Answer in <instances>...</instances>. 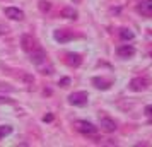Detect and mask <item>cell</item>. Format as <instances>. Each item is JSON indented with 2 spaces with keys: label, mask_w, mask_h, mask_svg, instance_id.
Wrapping results in <instances>:
<instances>
[{
  "label": "cell",
  "mask_w": 152,
  "mask_h": 147,
  "mask_svg": "<svg viewBox=\"0 0 152 147\" xmlns=\"http://www.w3.org/2000/svg\"><path fill=\"white\" fill-rule=\"evenodd\" d=\"M70 86V77H63L60 80V87H69Z\"/></svg>",
  "instance_id": "e0dca14e"
},
{
  "label": "cell",
  "mask_w": 152,
  "mask_h": 147,
  "mask_svg": "<svg viewBox=\"0 0 152 147\" xmlns=\"http://www.w3.org/2000/svg\"><path fill=\"white\" fill-rule=\"evenodd\" d=\"M50 9H51V4H50V2H46V0H41V2H39V10L48 12Z\"/></svg>",
  "instance_id": "2e32d148"
},
{
  "label": "cell",
  "mask_w": 152,
  "mask_h": 147,
  "mask_svg": "<svg viewBox=\"0 0 152 147\" xmlns=\"http://www.w3.org/2000/svg\"><path fill=\"white\" fill-rule=\"evenodd\" d=\"M29 58H31V62L34 63V65H41V63L46 62V51L38 46L36 50L29 51Z\"/></svg>",
  "instance_id": "5b68a950"
},
{
  "label": "cell",
  "mask_w": 152,
  "mask_h": 147,
  "mask_svg": "<svg viewBox=\"0 0 152 147\" xmlns=\"http://www.w3.org/2000/svg\"><path fill=\"white\" fill-rule=\"evenodd\" d=\"M60 14H62V17H65V19H77V15H79L74 7H63Z\"/></svg>",
  "instance_id": "4fadbf2b"
},
{
  "label": "cell",
  "mask_w": 152,
  "mask_h": 147,
  "mask_svg": "<svg viewBox=\"0 0 152 147\" xmlns=\"http://www.w3.org/2000/svg\"><path fill=\"white\" fill-rule=\"evenodd\" d=\"M21 46L26 53H29V51H33V50L38 48V41L31 34H22L21 36Z\"/></svg>",
  "instance_id": "277c9868"
},
{
  "label": "cell",
  "mask_w": 152,
  "mask_h": 147,
  "mask_svg": "<svg viewBox=\"0 0 152 147\" xmlns=\"http://www.w3.org/2000/svg\"><path fill=\"white\" fill-rule=\"evenodd\" d=\"M128 87H130V91H133V92H142V91H145V89L149 87V79H145V77H133L130 80Z\"/></svg>",
  "instance_id": "3957f363"
},
{
  "label": "cell",
  "mask_w": 152,
  "mask_h": 147,
  "mask_svg": "<svg viewBox=\"0 0 152 147\" xmlns=\"http://www.w3.org/2000/svg\"><path fill=\"white\" fill-rule=\"evenodd\" d=\"M120 38L125 39V41H130V39L135 38V33H133L132 29H128V28H123L121 31H120Z\"/></svg>",
  "instance_id": "5bb4252c"
},
{
  "label": "cell",
  "mask_w": 152,
  "mask_h": 147,
  "mask_svg": "<svg viewBox=\"0 0 152 147\" xmlns=\"http://www.w3.org/2000/svg\"><path fill=\"white\" fill-rule=\"evenodd\" d=\"M72 2H74V4H79V2H82V0H72Z\"/></svg>",
  "instance_id": "44dd1931"
},
{
  "label": "cell",
  "mask_w": 152,
  "mask_h": 147,
  "mask_svg": "<svg viewBox=\"0 0 152 147\" xmlns=\"http://www.w3.org/2000/svg\"><path fill=\"white\" fill-rule=\"evenodd\" d=\"M65 62L69 63L70 67H79L82 63V56L79 53H67L65 55Z\"/></svg>",
  "instance_id": "7c38bea8"
},
{
  "label": "cell",
  "mask_w": 152,
  "mask_h": 147,
  "mask_svg": "<svg viewBox=\"0 0 152 147\" xmlns=\"http://www.w3.org/2000/svg\"><path fill=\"white\" fill-rule=\"evenodd\" d=\"M5 15L9 19H12V21H22L24 19V12L17 7H7L5 9Z\"/></svg>",
  "instance_id": "9c48e42d"
},
{
  "label": "cell",
  "mask_w": 152,
  "mask_h": 147,
  "mask_svg": "<svg viewBox=\"0 0 152 147\" xmlns=\"http://www.w3.org/2000/svg\"><path fill=\"white\" fill-rule=\"evenodd\" d=\"M144 111H145V115H147V116H151V118H152V105L145 106V110H144Z\"/></svg>",
  "instance_id": "ac0fdd59"
},
{
  "label": "cell",
  "mask_w": 152,
  "mask_h": 147,
  "mask_svg": "<svg viewBox=\"0 0 152 147\" xmlns=\"http://www.w3.org/2000/svg\"><path fill=\"white\" fill-rule=\"evenodd\" d=\"M116 55L120 58H132V56L135 55V48L132 46V45H121V46H118L116 48Z\"/></svg>",
  "instance_id": "ba28073f"
},
{
  "label": "cell",
  "mask_w": 152,
  "mask_h": 147,
  "mask_svg": "<svg viewBox=\"0 0 152 147\" xmlns=\"http://www.w3.org/2000/svg\"><path fill=\"white\" fill-rule=\"evenodd\" d=\"M87 99H89V94L86 91H75L69 96V103L72 106H86Z\"/></svg>",
  "instance_id": "7a4b0ae2"
},
{
  "label": "cell",
  "mask_w": 152,
  "mask_h": 147,
  "mask_svg": "<svg viewBox=\"0 0 152 147\" xmlns=\"http://www.w3.org/2000/svg\"><path fill=\"white\" fill-rule=\"evenodd\" d=\"M51 120H53V115H46L45 116V121H51Z\"/></svg>",
  "instance_id": "ffe728a7"
},
{
  "label": "cell",
  "mask_w": 152,
  "mask_h": 147,
  "mask_svg": "<svg viewBox=\"0 0 152 147\" xmlns=\"http://www.w3.org/2000/svg\"><path fill=\"white\" fill-rule=\"evenodd\" d=\"M74 127H75L77 132L84 133V135H94V133L97 132V127L92 125L91 121H86V120H79V121H75Z\"/></svg>",
  "instance_id": "6da1fadb"
},
{
  "label": "cell",
  "mask_w": 152,
  "mask_h": 147,
  "mask_svg": "<svg viewBox=\"0 0 152 147\" xmlns=\"http://www.w3.org/2000/svg\"><path fill=\"white\" fill-rule=\"evenodd\" d=\"M99 125H101V128H103L104 132H108V133H111V132L116 130V123H115V120L108 118V116H103L101 121H99Z\"/></svg>",
  "instance_id": "8fae6325"
},
{
  "label": "cell",
  "mask_w": 152,
  "mask_h": 147,
  "mask_svg": "<svg viewBox=\"0 0 152 147\" xmlns=\"http://www.w3.org/2000/svg\"><path fill=\"white\" fill-rule=\"evenodd\" d=\"M53 36H55V39L58 43H69L70 39H74V33L69 31V29H56Z\"/></svg>",
  "instance_id": "52a82bcc"
},
{
  "label": "cell",
  "mask_w": 152,
  "mask_h": 147,
  "mask_svg": "<svg viewBox=\"0 0 152 147\" xmlns=\"http://www.w3.org/2000/svg\"><path fill=\"white\" fill-rule=\"evenodd\" d=\"M0 103H12L9 98H5V96H0Z\"/></svg>",
  "instance_id": "d6986e66"
},
{
  "label": "cell",
  "mask_w": 152,
  "mask_h": 147,
  "mask_svg": "<svg viewBox=\"0 0 152 147\" xmlns=\"http://www.w3.org/2000/svg\"><path fill=\"white\" fill-rule=\"evenodd\" d=\"M137 12L144 17H152V0H140L137 5Z\"/></svg>",
  "instance_id": "8992f818"
},
{
  "label": "cell",
  "mask_w": 152,
  "mask_h": 147,
  "mask_svg": "<svg viewBox=\"0 0 152 147\" xmlns=\"http://www.w3.org/2000/svg\"><path fill=\"white\" fill-rule=\"evenodd\" d=\"M10 133H12V127H9V125L0 127V140L4 137H7V135H10Z\"/></svg>",
  "instance_id": "9a60e30c"
},
{
  "label": "cell",
  "mask_w": 152,
  "mask_h": 147,
  "mask_svg": "<svg viewBox=\"0 0 152 147\" xmlns=\"http://www.w3.org/2000/svg\"><path fill=\"white\" fill-rule=\"evenodd\" d=\"M92 84L96 86L97 89H101V91H108V89L111 87V84H113V80L104 79V77H94L92 79Z\"/></svg>",
  "instance_id": "30bf717a"
}]
</instances>
